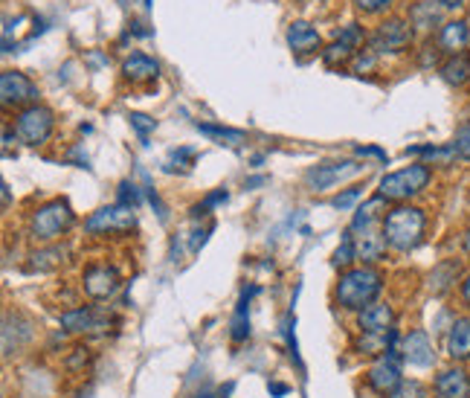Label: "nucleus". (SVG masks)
<instances>
[{"label":"nucleus","instance_id":"obj_1","mask_svg":"<svg viewBox=\"0 0 470 398\" xmlns=\"http://www.w3.org/2000/svg\"><path fill=\"white\" fill-rule=\"evenodd\" d=\"M384 291V274L372 264H363V268H348L337 279L334 300L346 312H363L366 305H372L377 300V294Z\"/></svg>","mask_w":470,"mask_h":398},{"label":"nucleus","instance_id":"obj_2","mask_svg":"<svg viewBox=\"0 0 470 398\" xmlns=\"http://www.w3.org/2000/svg\"><path fill=\"white\" fill-rule=\"evenodd\" d=\"M380 233L392 250L398 254H409L424 242V233H427V213L418 210V206H395L384 215V224H380Z\"/></svg>","mask_w":470,"mask_h":398},{"label":"nucleus","instance_id":"obj_3","mask_svg":"<svg viewBox=\"0 0 470 398\" xmlns=\"http://www.w3.org/2000/svg\"><path fill=\"white\" fill-rule=\"evenodd\" d=\"M70 224H73L70 204L64 198H53L47 204H41L33 213V218H29V235H33L38 244H50L62 233H67Z\"/></svg>","mask_w":470,"mask_h":398},{"label":"nucleus","instance_id":"obj_4","mask_svg":"<svg viewBox=\"0 0 470 398\" xmlns=\"http://www.w3.org/2000/svg\"><path fill=\"white\" fill-rule=\"evenodd\" d=\"M433 181V172L430 166H424V164H413V166H406L401 172H392L387 174L384 181H380L377 186V195L384 198V201H409V198H416L421 195L424 189L430 186Z\"/></svg>","mask_w":470,"mask_h":398},{"label":"nucleus","instance_id":"obj_5","mask_svg":"<svg viewBox=\"0 0 470 398\" xmlns=\"http://www.w3.org/2000/svg\"><path fill=\"white\" fill-rule=\"evenodd\" d=\"M53 128H55V116L50 108L44 105H29V108H21L18 116H15V131H18V137L38 149L50 137H53Z\"/></svg>","mask_w":470,"mask_h":398},{"label":"nucleus","instance_id":"obj_6","mask_svg":"<svg viewBox=\"0 0 470 398\" xmlns=\"http://www.w3.org/2000/svg\"><path fill=\"white\" fill-rule=\"evenodd\" d=\"M363 172V166L357 160H328V164H317L305 172V186L311 193H326V189H334L337 184L357 178Z\"/></svg>","mask_w":470,"mask_h":398},{"label":"nucleus","instance_id":"obj_7","mask_svg":"<svg viewBox=\"0 0 470 398\" xmlns=\"http://www.w3.org/2000/svg\"><path fill=\"white\" fill-rule=\"evenodd\" d=\"M401 349H392L384 352L375 363L372 370L366 373V384H369L377 395H392L404 384V375H401Z\"/></svg>","mask_w":470,"mask_h":398},{"label":"nucleus","instance_id":"obj_8","mask_svg":"<svg viewBox=\"0 0 470 398\" xmlns=\"http://www.w3.org/2000/svg\"><path fill=\"white\" fill-rule=\"evenodd\" d=\"M413 44V24L404 18H389L380 24L369 35V50L384 55V53H401Z\"/></svg>","mask_w":470,"mask_h":398},{"label":"nucleus","instance_id":"obj_9","mask_svg":"<svg viewBox=\"0 0 470 398\" xmlns=\"http://www.w3.org/2000/svg\"><path fill=\"white\" fill-rule=\"evenodd\" d=\"M137 227V213L134 206H122V204H113V206H102L96 210L91 218L84 221V230L102 235V233H128Z\"/></svg>","mask_w":470,"mask_h":398},{"label":"nucleus","instance_id":"obj_10","mask_svg":"<svg viewBox=\"0 0 470 398\" xmlns=\"http://www.w3.org/2000/svg\"><path fill=\"white\" fill-rule=\"evenodd\" d=\"M58 323L73 332V334H99L111 326V317L105 308H96V305H79L73 312H64L58 317Z\"/></svg>","mask_w":470,"mask_h":398},{"label":"nucleus","instance_id":"obj_11","mask_svg":"<svg viewBox=\"0 0 470 398\" xmlns=\"http://www.w3.org/2000/svg\"><path fill=\"white\" fill-rule=\"evenodd\" d=\"M38 99V87L33 85V79L24 76L18 70H4V76H0V102H4L6 108H21V105H33Z\"/></svg>","mask_w":470,"mask_h":398},{"label":"nucleus","instance_id":"obj_12","mask_svg":"<svg viewBox=\"0 0 470 398\" xmlns=\"http://www.w3.org/2000/svg\"><path fill=\"white\" fill-rule=\"evenodd\" d=\"M401 358L404 363L416 366V370H430L436 366V346L430 341V334L424 329H413L401 337Z\"/></svg>","mask_w":470,"mask_h":398},{"label":"nucleus","instance_id":"obj_13","mask_svg":"<svg viewBox=\"0 0 470 398\" xmlns=\"http://www.w3.org/2000/svg\"><path fill=\"white\" fill-rule=\"evenodd\" d=\"M82 288L91 300H111L116 291H120V274L111 264H91L84 271Z\"/></svg>","mask_w":470,"mask_h":398},{"label":"nucleus","instance_id":"obj_14","mask_svg":"<svg viewBox=\"0 0 470 398\" xmlns=\"http://www.w3.org/2000/svg\"><path fill=\"white\" fill-rule=\"evenodd\" d=\"M433 398H470V373L462 363L447 366L433 381Z\"/></svg>","mask_w":470,"mask_h":398},{"label":"nucleus","instance_id":"obj_15","mask_svg":"<svg viewBox=\"0 0 470 398\" xmlns=\"http://www.w3.org/2000/svg\"><path fill=\"white\" fill-rule=\"evenodd\" d=\"M357 329L363 334H389L395 329V308L387 303H372L357 312Z\"/></svg>","mask_w":470,"mask_h":398},{"label":"nucleus","instance_id":"obj_16","mask_svg":"<svg viewBox=\"0 0 470 398\" xmlns=\"http://www.w3.org/2000/svg\"><path fill=\"white\" fill-rule=\"evenodd\" d=\"M445 352L450 361L467 363L470 361V317H456L450 323L445 337Z\"/></svg>","mask_w":470,"mask_h":398},{"label":"nucleus","instance_id":"obj_17","mask_svg":"<svg viewBox=\"0 0 470 398\" xmlns=\"http://www.w3.org/2000/svg\"><path fill=\"white\" fill-rule=\"evenodd\" d=\"M288 44L290 50L297 55H314L317 50L322 53V41H319V33L305 21H293L288 26Z\"/></svg>","mask_w":470,"mask_h":398},{"label":"nucleus","instance_id":"obj_18","mask_svg":"<svg viewBox=\"0 0 470 398\" xmlns=\"http://www.w3.org/2000/svg\"><path fill=\"white\" fill-rule=\"evenodd\" d=\"M351 239H355V247H357V259L363 262V264H375V262H380L384 259V254H387V239H384V233H377L375 227L372 230H363V233H357V235H351Z\"/></svg>","mask_w":470,"mask_h":398},{"label":"nucleus","instance_id":"obj_19","mask_svg":"<svg viewBox=\"0 0 470 398\" xmlns=\"http://www.w3.org/2000/svg\"><path fill=\"white\" fill-rule=\"evenodd\" d=\"M122 76L131 79V82H152L160 76V65L154 62V58L142 55V53H134L128 55L122 62Z\"/></svg>","mask_w":470,"mask_h":398},{"label":"nucleus","instance_id":"obj_20","mask_svg":"<svg viewBox=\"0 0 470 398\" xmlns=\"http://www.w3.org/2000/svg\"><path fill=\"white\" fill-rule=\"evenodd\" d=\"M256 294H259V285H250L241 291L239 308H235V317L230 323V337L235 343H241L250 337V297H256Z\"/></svg>","mask_w":470,"mask_h":398},{"label":"nucleus","instance_id":"obj_21","mask_svg":"<svg viewBox=\"0 0 470 398\" xmlns=\"http://www.w3.org/2000/svg\"><path fill=\"white\" fill-rule=\"evenodd\" d=\"M409 157H421L424 166H450L453 160H456V149H453V143L447 145H413V149H406Z\"/></svg>","mask_w":470,"mask_h":398},{"label":"nucleus","instance_id":"obj_22","mask_svg":"<svg viewBox=\"0 0 470 398\" xmlns=\"http://www.w3.org/2000/svg\"><path fill=\"white\" fill-rule=\"evenodd\" d=\"M467 41H470V26L465 21H450L442 26V33H438V47L450 55L462 53L467 47Z\"/></svg>","mask_w":470,"mask_h":398},{"label":"nucleus","instance_id":"obj_23","mask_svg":"<svg viewBox=\"0 0 470 398\" xmlns=\"http://www.w3.org/2000/svg\"><path fill=\"white\" fill-rule=\"evenodd\" d=\"M438 73H442V79L453 87H462L465 82H470V55L467 53H456L450 55L447 62L438 67Z\"/></svg>","mask_w":470,"mask_h":398},{"label":"nucleus","instance_id":"obj_24","mask_svg":"<svg viewBox=\"0 0 470 398\" xmlns=\"http://www.w3.org/2000/svg\"><path fill=\"white\" fill-rule=\"evenodd\" d=\"M459 279V262H442L430 274V291L433 294H447Z\"/></svg>","mask_w":470,"mask_h":398},{"label":"nucleus","instance_id":"obj_25","mask_svg":"<svg viewBox=\"0 0 470 398\" xmlns=\"http://www.w3.org/2000/svg\"><path fill=\"white\" fill-rule=\"evenodd\" d=\"M409 21H413V26H418V29H433L438 21H442V9H438V4H433V0H424V4L413 6Z\"/></svg>","mask_w":470,"mask_h":398},{"label":"nucleus","instance_id":"obj_26","mask_svg":"<svg viewBox=\"0 0 470 398\" xmlns=\"http://www.w3.org/2000/svg\"><path fill=\"white\" fill-rule=\"evenodd\" d=\"M387 201L384 198H372L369 204L363 206V210H357V215H355V221H351V230L348 233H363V230H372V224H375V218H377V210L380 206H384Z\"/></svg>","mask_w":470,"mask_h":398},{"label":"nucleus","instance_id":"obj_27","mask_svg":"<svg viewBox=\"0 0 470 398\" xmlns=\"http://www.w3.org/2000/svg\"><path fill=\"white\" fill-rule=\"evenodd\" d=\"M198 131L201 134H207V137H212V140H221V143H227V145H241V143H247V134L244 131H235V128H221V125H201L198 123Z\"/></svg>","mask_w":470,"mask_h":398},{"label":"nucleus","instance_id":"obj_28","mask_svg":"<svg viewBox=\"0 0 470 398\" xmlns=\"http://www.w3.org/2000/svg\"><path fill=\"white\" fill-rule=\"evenodd\" d=\"M355 55H357V50H351L348 44L334 41V44H328L326 50H322V62H326L328 67H340V65H348Z\"/></svg>","mask_w":470,"mask_h":398},{"label":"nucleus","instance_id":"obj_29","mask_svg":"<svg viewBox=\"0 0 470 398\" xmlns=\"http://www.w3.org/2000/svg\"><path fill=\"white\" fill-rule=\"evenodd\" d=\"M195 157H198V152L189 149V145H183V149H174V152L169 154V160H166V169H169V172H174V169L186 172V169H192Z\"/></svg>","mask_w":470,"mask_h":398},{"label":"nucleus","instance_id":"obj_30","mask_svg":"<svg viewBox=\"0 0 470 398\" xmlns=\"http://www.w3.org/2000/svg\"><path fill=\"white\" fill-rule=\"evenodd\" d=\"M357 259V247H355V239H351V233L343 239V244L334 250V268H346L348 271V264Z\"/></svg>","mask_w":470,"mask_h":398},{"label":"nucleus","instance_id":"obj_31","mask_svg":"<svg viewBox=\"0 0 470 398\" xmlns=\"http://www.w3.org/2000/svg\"><path fill=\"white\" fill-rule=\"evenodd\" d=\"M389 398H430V390L421 384V381H404V384L395 390Z\"/></svg>","mask_w":470,"mask_h":398},{"label":"nucleus","instance_id":"obj_32","mask_svg":"<svg viewBox=\"0 0 470 398\" xmlns=\"http://www.w3.org/2000/svg\"><path fill=\"white\" fill-rule=\"evenodd\" d=\"M337 41H343V44H348L351 50H360L363 47V41H366V33H363V26H357V24H348L340 35H337Z\"/></svg>","mask_w":470,"mask_h":398},{"label":"nucleus","instance_id":"obj_33","mask_svg":"<svg viewBox=\"0 0 470 398\" xmlns=\"http://www.w3.org/2000/svg\"><path fill=\"white\" fill-rule=\"evenodd\" d=\"M128 120H131V128H134L142 140H149V134L157 128V123L152 120V116H145V114H131Z\"/></svg>","mask_w":470,"mask_h":398},{"label":"nucleus","instance_id":"obj_34","mask_svg":"<svg viewBox=\"0 0 470 398\" xmlns=\"http://www.w3.org/2000/svg\"><path fill=\"white\" fill-rule=\"evenodd\" d=\"M453 149H456V154L462 160H470V123L456 131V137H453Z\"/></svg>","mask_w":470,"mask_h":398},{"label":"nucleus","instance_id":"obj_35","mask_svg":"<svg viewBox=\"0 0 470 398\" xmlns=\"http://www.w3.org/2000/svg\"><path fill=\"white\" fill-rule=\"evenodd\" d=\"M116 204L134 206V210H137V206H140V189H137L134 184H131V181H122V184H120V201H116Z\"/></svg>","mask_w":470,"mask_h":398},{"label":"nucleus","instance_id":"obj_36","mask_svg":"<svg viewBox=\"0 0 470 398\" xmlns=\"http://www.w3.org/2000/svg\"><path fill=\"white\" fill-rule=\"evenodd\" d=\"M363 195V189H346V193H340V195H334V201H331V206L334 210H348L351 204H355L357 198Z\"/></svg>","mask_w":470,"mask_h":398},{"label":"nucleus","instance_id":"obj_37","mask_svg":"<svg viewBox=\"0 0 470 398\" xmlns=\"http://www.w3.org/2000/svg\"><path fill=\"white\" fill-rule=\"evenodd\" d=\"M355 6L366 15H377V12H387L392 6V0H355Z\"/></svg>","mask_w":470,"mask_h":398},{"label":"nucleus","instance_id":"obj_38","mask_svg":"<svg viewBox=\"0 0 470 398\" xmlns=\"http://www.w3.org/2000/svg\"><path fill=\"white\" fill-rule=\"evenodd\" d=\"M210 230H212V227H207V230H195V233H192V239H189V247H192L195 254H198V250H201L203 244H207V239H210Z\"/></svg>","mask_w":470,"mask_h":398},{"label":"nucleus","instance_id":"obj_39","mask_svg":"<svg viewBox=\"0 0 470 398\" xmlns=\"http://www.w3.org/2000/svg\"><path fill=\"white\" fill-rule=\"evenodd\" d=\"M459 297H462V305L470 312V271L465 274V279H462V285H459Z\"/></svg>","mask_w":470,"mask_h":398},{"label":"nucleus","instance_id":"obj_40","mask_svg":"<svg viewBox=\"0 0 470 398\" xmlns=\"http://www.w3.org/2000/svg\"><path fill=\"white\" fill-rule=\"evenodd\" d=\"M357 154H366V157H377V160H384L387 164V152L384 149H377V145H360Z\"/></svg>","mask_w":470,"mask_h":398},{"label":"nucleus","instance_id":"obj_41","mask_svg":"<svg viewBox=\"0 0 470 398\" xmlns=\"http://www.w3.org/2000/svg\"><path fill=\"white\" fill-rule=\"evenodd\" d=\"M438 4H442L445 9H462L467 0H438Z\"/></svg>","mask_w":470,"mask_h":398},{"label":"nucleus","instance_id":"obj_42","mask_svg":"<svg viewBox=\"0 0 470 398\" xmlns=\"http://www.w3.org/2000/svg\"><path fill=\"white\" fill-rule=\"evenodd\" d=\"M268 390H270V393H273L276 398H282V395H288V387H285V384H276V381H273V384H270Z\"/></svg>","mask_w":470,"mask_h":398},{"label":"nucleus","instance_id":"obj_43","mask_svg":"<svg viewBox=\"0 0 470 398\" xmlns=\"http://www.w3.org/2000/svg\"><path fill=\"white\" fill-rule=\"evenodd\" d=\"M462 247H465V254L470 256V227L465 230V235H462Z\"/></svg>","mask_w":470,"mask_h":398},{"label":"nucleus","instance_id":"obj_44","mask_svg":"<svg viewBox=\"0 0 470 398\" xmlns=\"http://www.w3.org/2000/svg\"><path fill=\"white\" fill-rule=\"evenodd\" d=\"M261 184H268V178H250V181H247V189H253V186H261Z\"/></svg>","mask_w":470,"mask_h":398}]
</instances>
